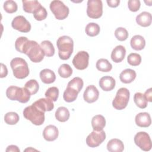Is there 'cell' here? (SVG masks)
Masks as SVG:
<instances>
[{
  "instance_id": "cell-1",
  "label": "cell",
  "mask_w": 152,
  "mask_h": 152,
  "mask_svg": "<svg viewBox=\"0 0 152 152\" xmlns=\"http://www.w3.org/2000/svg\"><path fill=\"white\" fill-rule=\"evenodd\" d=\"M21 53L27 55L30 61L34 63L41 62L45 55L40 45L36 41L28 39L24 43Z\"/></svg>"
},
{
  "instance_id": "cell-2",
  "label": "cell",
  "mask_w": 152,
  "mask_h": 152,
  "mask_svg": "<svg viewBox=\"0 0 152 152\" xmlns=\"http://www.w3.org/2000/svg\"><path fill=\"white\" fill-rule=\"evenodd\" d=\"M58 49V56L62 60L68 59L73 52L74 42L72 38L68 36L59 37L56 41Z\"/></svg>"
},
{
  "instance_id": "cell-3",
  "label": "cell",
  "mask_w": 152,
  "mask_h": 152,
  "mask_svg": "<svg viewBox=\"0 0 152 152\" xmlns=\"http://www.w3.org/2000/svg\"><path fill=\"white\" fill-rule=\"evenodd\" d=\"M6 96L11 100L25 103L30 100L31 94L26 87L11 86L6 90Z\"/></svg>"
},
{
  "instance_id": "cell-4",
  "label": "cell",
  "mask_w": 152,
  "mask_h": 152,
  "mask_svg": "<svg viewBox=\"0 0 152 152\" xmlns=\"http://www.w3.org/2000/svg\"><path fill=\"white\" fill-rule=\"evenodd\" d=\"M23 114L26 119L29 120L33 124L37 126L42 125L45 119V112L40 110L33 104L26 107L24 109Z\"/></svg>"
},
{
  "instance_id": "cell-5",
  "label": "cell",
  "mask_w": 152,
  "mask_h": 152,
  "mask_svg": "<svg viewBox=\"0 0 152 152\" xmlns=\"http://www.w3.org/2000/svg\"><path fill=\"white\" fill-rule=\"evenodd\" d=\"M14 76L18 79H24L29 74V68L27 62L21 58H14L11 62Z\"/></svg>"
},
{
  "instance_id": "cell-6",
  "label": "cell",
  "mask_w": 152,
  "mask_h": 152,
  "mask_svg": "<svg viewBox=\"0 0 152 152\" xmlns=\"http://www.w3.org/2000/svg\"><path fill=\"white\" fill-rule=\"evenodd\" d=\"M129 91L125 87L120 88L113 100L112 106L117 110H122L125 109L128 103L129 100Z\"/></svg>"
},
{
  "instance_id": "cell-7",
  "label": "cell",
  "mask_w": 152,
  "mask_h": 152,
  "mask_svg": "<svg viewBox=\"0 0 152 152\" xmlns=\"http://www.w3.org/2000/svg\"><path fill=\"white\" fill-rule=\"evenodd\" d=\"M49 7L50 11L57 20H62L68 16L69 12V8L61 1H52L50 4Z\"/></svg>"
},
{
  "instance_id": "cell-8",
  "label": "cell",
  "mask_w": 152,
  "mask_h": 152,
  "mask_svg": "<svg viewBox=\"0 0 152 152\" xmlns=\"http://www.w3.org/2000/svg\"><path fill=\"white\" fill-rule=\"evenodd\" d=\"M103 14V4L100 0H88L87 1V15L88 17L97 19Z\"/></svg>"
},
{
  "instance_id": "cell-9",
  "label": "cell",
  "mask_w": 152,
  "mask_h": 152,
  "mask_svg": "<svg viewBox=\"0 0 152 152\" xmlns=\"http://www.w3.org/2000/svg\"><path fill=\"white\" fill-rule=\"evenodd\" d=\"M134 142L142 150L150 151L151 148V141L149 135L145 132H138L134 136Z\"/></svg>"
},
{
  "instance_id": "cell-10",
  "label": "cell",
  "mask_w": 152,
  "mask_h": 152,
  "mask_svg": "<svg viewBox=\"0 0 152 152\" xmlns=\"http://www.w3.org/2000/svg\"><path fill=\"white\" fill-rule=\"evenodd\" d=\"M106 139V133L103 130L94 131L86 138V144L88 146L94 148L98 147Z\"/></svg>"
},
{
  "instance_id": "cell-11",
  "label": "cell",
  "mask_w": 152,
  "mask_h": 152,
  "mask_svg": "<svg viewBox=\"0 0 152 152\" xmlns=\"http://www.w3.org/2000/svg\"><path fill=\"white\" fill-rule=\"evenodd\" d=\"M89 54L86 51L78 52L72 59V64L78 70H84L88 65Z\"/></svg>"
},
{
  "instance_id": "cell-12",
  "label": "cell",
  "mask_w": 152,
  "mask_h": 152,
  "mask_svg": "<svg viewBox=\"0 0 152 152\" xmlns=\"http://www.w3.org/2000/svg\"><path fill=\"white\" fill-rule=\"evenodd\" d=\"M13 28L22 33H28L31 30V24L23 15L15 17L11 23Z\"/></svg>"
},
{
  "instance_id": "cell-13",
  "label": "cell",
  "mask_w": 152,
  "mask_h": 152,
  "mask_svg": "<svg viewBox=\"0 0 152 152\" xmlns=\"http://www.w3.org/2000/svg\"><path fill=\"white\" fill-rule=\"evenodd\" d=\"M99 96V90L94 85H90L87 86L83 94L84 100L88 103L96 102L98 99Z\"/></svg>"
},
{
  "instance_id": "cell-14",
  "label": "cell",
  "mask_w": 152,
  "mask_h": 152,
  "mask_svg": "<svg viewBox=\"0 0 152 152\" xmlns=\"http://www.w3.org/2000/svg\"><path fill=\"white\" fill-rule=\"evenodd\" d=\"M59 135V131L57 127L53 125L46 126L43 131V137L48 141H53L57 139Z\"/></svg>"
},
{
  "instance_id": "cell-15",
  "label": "cell",
  "mask_w": 152,
  "mask_h": 152,
  "mask_svg": "<svg viewBox=\"0 0 152 152\" xmlns=\"http://www.w3.org/2000/svg\"><path fill=\"white\" fill-rule=\"evenodd\" d=\"M52 102V100L48 98H41L34 102L33 104L40 110L45 112L53 110L54 108V104Z\"/></svg>"
},
{
  "instance_id": "cell-16",
  "label": "cell",
  "mask_w": 152,
  "mask_h": 152,
  "mask_svg": "<svg viewBox=\"0 0 152 152\" xmlns=\"http://www.w3.org/2000/svg\"><path fill=\"white\" fill-rule=\"evenodd\" d=\"M135 124L137 126L142 128H147L150 126L151 120L150 115L147 112H141L135 116Z\"/></svg>"
},
{
  "instance_id": "cell-17",
  "label": "cell",
  "mask_w": 152,
  "mask_h": 152,
  "mask_svg": "<svg viewBox=\"0 0 152 152\" xmlns=\"http://www.w3.org/2000/svg\"><path fill=\"white\" fill-rule=\"evenodd\" d=\"M100 87L105 91H109L112 90L116 84L115 80L110 76L106 75L102 77L99 82Z\"/></svg>"
},
{
  "instance_id": "cell-18",
  "label": "cell",
  "mask_w": 152,
  "mask_h": 152,
  "mask_svg": "<svg viewBox=\"0 0 152 152\" xmlns=\"http://www.w3.org/2000/svg\"><path fill=\"white\" fill-rule=\"evenodd\" d=\"M126 55V49L122 45L116 46L111 53V59L115 63L122 62L125 58Z\"/></svg>"
},
{
  "instance_id": "cell-19",
  "label": "cell",
  "mask_w": 152,
  "mask_h": 152,
  "mask_svg": "<svg viewBox=\"0 0 152 152\" xmlns=\"http://www.w3.org/2000/svg\"><path fill=\"white\" fill-rule=\"evenodd\" d=\"M136 22L140 26L146 27L151 24L152 17L151 14L147 11H143L136 17Z\"/></svg>"
},
{
  "instance_id": "cell-20",
  "label": "cell",
  "mask_w": 152,
  "mask_h": 152,
  "mask_svg": "<svg viewBox=\"0 0 152 152\" xmlns=\"http://www.w3.org/2000/svg\"><path fill=\"white\" fill-rule=\"evenodd\" d=\"M137 74L135 71L132 69H125L122 71L119 75V79L121 81L125 84H129L132 83L136 78Z\"/></svg>"
},
{
  "instance_id": "cell-21",
  "label": "cell",
  "mask_w": 152,
  "mask_h": 152,
  "mask_svg": "<svg viewBox=\"0 0 152 152\" xmlns=\"http://www.w3.org/2000/svg\"><path fill=\"white\" fill-rule=\"evenodd\" d=\"M107 149L110 152H121L124 150V145L121 140L113 138L108 141Z\"/></svg>"
},
{
  "instance_id": "cell-22",
  "label": "cell",
  "mask_w": 152,
  "mask_h": 152,
  "mask_svg": "<svg viewBox=\"0 0 152 152\" xmlns=\"http://www.w3.org/2000/svg\"><path fill=\"white\" fill-rule=\"evenodd\" d=\"M40 78L45 84H51L56 80L55 72L49 69H44L40 72Z\"/></svg>"
},
{
  "instance_id": "cell-23",
  "label": "cell",
  "mask_w": 152,
  "mask_h": 152,
  "mask_svg": "<svg viewBox=\"0 0 152 152\" xmlns=\"http://www.w3.org/2000/svg\"><path fill=\"white\" fill-rule=\"evenodd\" d=\"M106 125V119L103 115H97L91 119V126L94 131H102Z\"/></svg>"
},
{
  "instance_id": "cell-24",
  "label": "cell",
  "mask_w": 152,
  "mask_h": 152,
  "mask_svg": "<svg viewBox=\"0 0 152 152\" xmlns=\"http://www.w3.org/2000/svg\"><path fill=\"white\" fill-rule=\"evenodd\" d=\"M131 48L135 50H141L143 49L145 46V40L141 35L134 36L130 41Z\"/></svg>"
},
{
  "instance_id": "cell-25",
  "label": "cell",
  "mask_w": 152,
  "mask_h": 152,
  "mask_svg": "<svg viewBox=\"0 0 152 152\" xmlns=\"http://www.w3.org/2000/svg\"><path fill=\"white\" fill-rule=\"evenodd\" d=\"M23 10L27 13L33 14L42 5L36 0L33 1H26L23 0Z\"/></svg>"
},
{
  "instance_id": "cell-26",
  "label": "cell",
  "mask_w": 152,
  "mask_h": 152,
  "mask_svg": "<svg viewBox=\"0 0 152 152\" xmlns=\"http://www.w3.org/2000/svg\"><path fill=\"white\" fill-rule=\"evenodd\" d=\"M70 116L68 109L64 106L59 107L55 112L56 119L61 122H66L68 120Z\"/></svg>"
},
{
  "instance_id": "cell-27",
  "label": "cell",
  "mask_w": 152,
  "mask_h": 152,
  "mask_svg": "<svg viewBox=\"0 0 152 152\" xmlns=\"http://www.w3.org/2000/svg\"><path fill=\"white\" fill-rule=\"evenodd\" d=\"M96 66L99 71L104 72H110L112 69V64L107 59L104 58L99 59L96 62Z\"/></svg>"
},
{
  "instance_id": "cell-28",
  "label": "cell",
  "mask_w": 152,
  "mask_h": 152,
  "mask_svg": "<svg viewBox=\"0 0 152 152\" xmlns=\"http://www.w3.org/2000/svg\"><path fill=\"white\" fill-rule=\"evenodd\" d=\"M40 45L46 56L51 57L54 55L55 48L51 42L49 40H44L40 43Z\"/></svg>"
},
{
  "instance_id": "cell-29",
  "label": "cell",
  "mask_w": 152,
  "mask_h": 152,
  "mask_svg": "<svg viewBox=\"0 0 152 152\" xmlns=\"http://www.w3.org/2000/svg\"><path fill=\"white\" fill-rule=\"evenodd\" d=\"M78 93H79L77 90L67 87L64 92V100L68 103L72 102L77 99Z\"/></svg>"
},
{
  "instance_id": "cell-30",
  "label": "cell",
  "mask_w": 152,
  "mask_h": 152,
  "mask_svg": "<svg viewBox=\"0 0 152 152\" xmlns=\"http://www.w3.org/2000/svg\"><path fill=\"white\" fill-rule=\"evenodd\" d=\"M100 31V26L95 23H90L86 26V33L90 37H94L97 36Z\"/></svg>"
},
{
  "instance_id": "cell-31",
  "label": "cell",
  "mask_w": 152,
  "mask_h": 152,
  "mask_svg": "<svg viewBox=\"0 0 152 152\" xmlns=\"http://www.w3.org/2000/svg\"><path fill=\"white\" fill-rule=\"evenodd\" d=\"M134 101L137 106L140 109H145L147 106V101L144 94L140 92H137L134 94Z\"/></svg>"
},
{
  "instance_id": "cell-32",
  "label": "cell",
  "mask_w": 152,
  "mask_h": 152,
  "mask_svg": "<svg viewBox=\"0 0 152 152\" xmlns=\"http://www.w3.org/2000/svg\"><path fill=\"white\" fill-rule=\"evenodd\" d=\"M83 85L84 83L82 78L78 77H76L68 82L67 87L72 88L80 93V91L83 87Z\"/></svg>"
},
{
  "instance_id": "cell-33",
  "label": "cell",
  "mask_w": 152,
  "mask_h": 152,
  "mask_svg": "<svg viewBox=\"0 0 152 152\" xmlns=\"http://www.w3.org/2000/svg\"><path fill=\"white\" fill-rule=\"evenodd\" d=\"M58 74L62 78H66L71 76L72 74V68L66 64H62L58 68Z\"/></svg>"
},
{
  "instance_id": "cell-34",
  "label": "cell",
  "mask_w": 152,
  "mask_h": 152,
  "mask_svg": "<svg viewBox=\"0 0 152 152\" xmlns=\"http://www.w3.org/2000/svg\"><path fill=\"white\" fill-rule=\"evenodd\" d=\"M19 119L18 115L14 112H8L4 116L5 122L8 125H15L19 121Z\"/></svg>"
},
{
  "instance_id": "cell-35",
  "label": "cell",
  "mask_w": 152,
  "mask_h": 152,
  "mask_svg": "<svg viewBox=\"0 0 152 152\" xmlns=\"http://www.w3.org/2000/svg\"><path fill=\"white\" fill-rule=\"evenodd\" d=\"M24 87L28 90L31 95H34L37 93L39 89V85L36 80L31 79L26 83Z\"/></svg>"
},
{
  "instance_id": "cell-36",
  "label": "cell",
  "mask_w": 152,
  "mask_h": 152,
  "mask_svg": "<svg viewBox=\"0 0 152 152\" xmlns=\"http://www.w3.org/2000/svg\"><path fill=\"white\" fill-rule=\"evenodd\" d=\"M4 10L5 12L9 14H12L15 12L17 11L18 6L17 3L12 0L6 1L4 3L3 5Z\"/></svg>"
},
{
  "instance_id": "cell-37",
  "label": "cell",
  "mask_w": 152,
  "mask_h": 152,
  "mask_svg": "<svg viewBox=\"0 0 152 152\" xmlns=\"http://www.w3.org/2000/svg\"><path fill=\"white\" fill-rule=\"evenodd\" d=\"M45 95L46 98L56 102L59 96V89L56 87H51L46 90Z\"/></svg>"
},
{
  "instance_id": "cell-38",
  "label": "cell",
  "mask_w": 152,
  "mask_h": 152,
  "mask_svg": "<svg viewBox=\"0 0 152 152\" xmlns=\"http://www.w3.org/2000/svg\"><path fill=\"white\" fill-rule=\"evenodd\" d=\"M127 61L130 65L138 66L141 62V56L138 53H131L128 56Z\"/></svg>"
},
{
  "instance_id": "cell-39",
  "label": "cell",
  "mask_w": 152,
  "mask_h": 152,
  "mask_svg": "<svg viewBox=\"0 0 152 152\" xmlns=\"http://www.w3.org/2000/svg\"><path fill=\"white\" fill-rule=\"evenodd\" d=\"M128 32L124 27H118L115 31V36L119 41H125L128 37Z\"/></svg>"
},
{
  "instance_id": "cell-40",
  "label": "cell",
  "mask_w": 152,
  "mask_h": 152,
  "mask_svg": "<svg viewBox=\"0 0 152 152\" xmlns=\"http://www.w3.org/2000/svg\"><path fill=\"white\" fill-rule=\"evenodd\" d=\"M34 18L37 21H42L47 17L48 12L43 7L41 6L33 14Z\"/></svg>"
},
{
  "instance_id": "cell-41",
  "label": "cell",
  "mask_w": 152,
  "mask_h": 152,
  "mask_svg": "<svg viewBox=\"0 0 152 152\" xmlns=\"http://www.w3.org/2000/svg\"><path fill=\"white\" fill-rule=\"evenodd\" d=\"M141 3L139 0H129L128 2V7L129 10L132 12H137L139 10Z\"/></svg>"
},
{
  "instance_id": "cell-42",
  "label": "cell",
  "mask_w": 152,
  "mask_h": 152,
  "mask_svg": "<svg viewBox=\"0 0 152 152\" xmlns=\"http://www.w3.org/2000/svg\"><path fill=\"white\" fill-rule=\"evenodd\" d=\"M27 40H28V39L26 37H24V36L19 37L17 39L15 42V48L18 52L21 53L23 46Z\"/></svg>"
},
{
  "instance_id": "cell-43",
  "label": "cell",
  "mask_w": 152,
  "mask_h": 152,
  "mask_svg": "<svg viewBox=\"0 0 152 152\" xmlns=\"http://www.w3.org/2000/svg\"><path fill=\"white\" fill-rule=\"evenodd\" d=\"M8 74V69L5 65L1 63V78L5 77Z\"/></svg>"
},
{
  "instance_id": "cell-44",
  "label": "cell",
  "mask_w": 152,
  "mask_h": 152,
  "mask_svg": "<svg viewBox=\"0 0 152 152\" xmlns=\"http://www.w3.org/2000/svg\"><path fill=\"white\" fill-rule=\"evenodd\" d=\"M106 2L108 6L111 8L117 7L120 3L119 0H107Z\"/></svg>"
},
{
  "instance_id": "cell-45",
  "label": "cell",
  "mask_w": 152,
  "mask_h": 152,
  "mask_svg": "<svg viewBox=\"0 0 152 152\" xmlns=\"http://www.w3.org/2000/svg\"><path fill=\"white\" fill-rule=\"evenodd\" d=\"M152 90L151 88H148V90H146V91L144 94V96L145 99L147 100V102L148 101L150 102H151V101H152V99H151V97H152L151 92H152V90Z\"/></svg>"
},
{
  "instance_id": "cell-46",
  "label": "cell",
  "mask_w": 152,
  "mask_h": 152,
  "mask_svg": "<svg viewBox=\"0 0 152 152\" xmlns=\"http://www.w3.org/2000/svg\"><path fill=\"white\" fill-rule=\"evenodd\" d=\"M6 152L8 151H12V152H20L19 148L15 145H10L7 147V148L5 150Z\"/></svg>"
}]
</instances>
